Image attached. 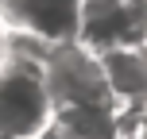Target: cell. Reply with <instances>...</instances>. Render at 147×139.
Here are the masks:
<instances>
[{
	"label": "cell",
	"instance_id": "6da1fadb",
	"mask_svg": "<svg viewBox=\"0 0 147 139\" xmlns=\"http://www.w3.org/2000/svg\"><path fill=\"white\" fill-rule=\"evenodd\" d=\"M54 120L43 58L12 50L0 62V139H39Z\"/></svg>",
	"mask_w": 147,
	"mask_h": 139
},
{
	"label": "cell",
	"instance_id": "7a4b0ae2",
	"mask_svg": "<svg viewBox=\"0 0 147 139\" xmlns=\"http://www.w3.org/2000/svg\"><path fill=\"white\" fill-rule=\"evenodd\" d=\"M43 77H47V93H51L54 108H112L101 62L81 43L51 46L43 58Z\"/></svg>",
	"mask_w": 147,
	"mask_h": 139
},
{
	"label": "cell",
	"instance_id": "3957f363",
	"mask_svg": "<svg viewBox=\"0 0 147 139\" xmlns=\"http://www.w3.org/2000/svg\"><path fill=\"white\" fill-rule=\"evenodd\" d=\"M74 43L93 54L147 43V0H81Z\"/></svg>",
	"mask_w": 147,
	"mask_h": 139
},
{
	"label": "cell",
	"instance_id": "277c9868",
	"mask_svg": "<svg viewBox=\"0 0 147 139\" xmlns=\"http://www.w3.org/2000/svg\"><path fill=\"white\" fill-rule=\"evenodd\" d=\"M78 15H81V0H4L0 4V23L8 31L31 35L47 46L74 43Z\"/></svg>",
	"mask_w": 147,
	"mask_h": 139
},
{
	"label": "cell",
	"instance_id": "5b68a950",
	"mask_svg": "<svg viewBox=\"0 0 147 139\" xmlns=\"http://www.w3.org/2000/svg\"><path fill=\"white\" fill-rule=\"evenodd\" d=\"M97 62H101L116 116L120 112H147V43L97 50Z\"/></svg>",
	"mask_w": 147,
	"mask_h": 139
},
{
	"label": "cell",
	"instance_id": "8992f818",
	"mask_svg": "<svg viewBox=\"0 0 147 139\" xmlns=\"http://www.w3.org/2000/svg\"><path fill=\"white\" fill-rule=\"evenodd\" d=\"M0 4H4V0H0Z\"/></svg>",
	"mask_w": 147,
	"mask_h": 139
}]
</instances>
